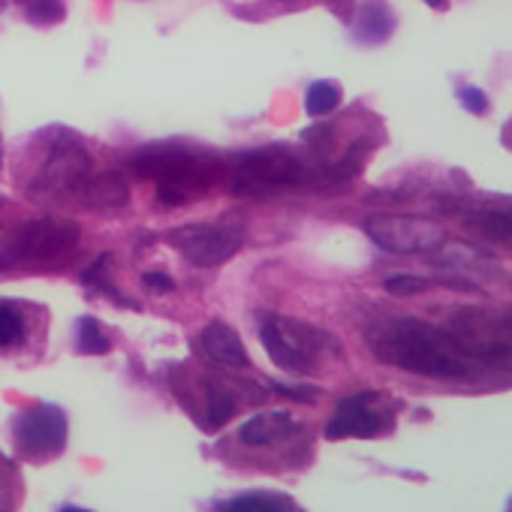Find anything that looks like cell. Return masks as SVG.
<instances>
[{
  "label": "cell",
  "mask_w": 512,
  "mask_h": 512,
  "mask_svg": "<svg viewBox=\"0 0 512 512\" xmlns=\"http://www.w3.org/2000/svg\"><path fill=\"white\" fill-rule=\"evenodd\" d=\"M368 344L380 362L419 374V377L473 380V374L479 371L473 362L464 359V353L455 347L446 329H437L416 317H401V320L374 326L368 335Z\"/></svg>",
  "instance_id": "6da1fadb"
},
{
  "label": "cell",
  "mask_w": 512,
  "mask_h": 512,
  "mask_svg": "<svg viewBox=\"0 0 512 512\" xmlns=\"http://www.w3.org/2000/svg\"><path fill=\"white\" fill-rule=\"evenodd\" d=\"M133 169L142 178L157 181V199L163 205H184L202 199L217 181V166L190 154L181 145L145 148L133 157Z\"/></svg>",
  "instance_id": "7a4b0ae2"
},
{
  "label": "cell",
  "mask_w": 512,
  "mask_h": 512,
  "mask_svg": "<svg viewBox=\"0 0 512 512\" xmlns=\"http://www.w3.org/2000/svg\"><path fill=\"white\" fill-rule=\"evenodd\" d=\"M82 229L64 217L22 223L0 241V272H40L61 266L79 247Z\"/></svg>",
  "instance_id": "3957f363"
},
{
  "label": "cell",
  "mask_w": 512,
  "mask_h": 512,
  "mask_svg": "<svg viewBox=\"0 0 512 512\" xmlns=\"http://www.w3.org/2000/svg\"><path fill=\"white\" fill-rule=\"evenodd\" d=\"M314 184H323V172L311 169L287 145L247 151L244 157H238L232 172V190L238 196H253V199L275 196L293 187H314Z\"/></svg>",
  "instance_id": "277c9868"
},
{
  "label": "cell",
  "mask_w": 512,
  "mask_h": 512,
  "mask_svg": "<svg viewBox=\"0 0 512 512\" xmlns=\"http://www.w3.org/2000/svg\"><path fill=\"white\" fill-rule=\"evenodd\" d=\"M446 332L467 362L476 368L512 371V308H467L458 311Z\"/></svg>",
  "instance_id": "5b68a950"
},
{
  "label": "cell",
  "mask_w": 512,
  "mask_h": 512,
  "mask_svg": "<svg viewBox=\"0 0 512 512\" xmlns=\"http://www.w3.org/2000/svg\"><path fill=\"white\" fill-rule=\"evenodd\" d=\"M260 341L269 359L287 374H314L323 353H341V344L329 332L278 314L260 317Z\"/></svg>",
  "instance_id": "8992f818"
},
{
  "label": "cell",
  "mask_w": 512,
  "mask_h": 512,
  "mask_svg": "<svg viewBox=\"0 0 512 512\" xmlns=\"http://www.w3.org/2000/svg\"><path fill=\"white\" fill-rule=\"evenodd\" d=\"M368 238L392 253H431L446 241V232L431 217L416 214H371L365 220Z\"/></svg>",
  "instance_id": "52a82bcc"
},
{
  "label": "cell",
  "mask_w": 512,
  "mask_h": 512,
  "mask_svg": "<svg viewBox=\"0 0 512 512\" xmlns=\"http://www.w3.org/2000/svg\"><path fill=\"white\" fill-rule=\"evenodd\" d=\"M88 175H91V154L82 148V142L70 136H58L46 163L31 181V196L52 199L61 193H79Z\"/></svg>",
  "instance_id": "ba28073f"
},
{
  "label": "cell",
  "mask_w": 512,
  "mask_h": 512,
  "mask_svg": "<svg viewBox=\"0 0 512 512\" xmlns=\"http://www.w3.org/2000/svg\"><path fill=\"white\" fill-rule=\"evenodd\" d=\"M166 241L184 256V260L196 269H214L223 266L226 260L238 253L241 235L226 226H211V223H190L166 232Z\"/></svg>",
  "instance_id": "9c48e42d"
},
{
  "label": "cell",
  "mask_w": 512,
  "mask_h": 512,
  "mask_svg": "<svg viewBox=\"0 0 512 512\" xmlns=\"http://www.w3.org/2000/svg\"><path fill=\"white\" fill-rule=\"evenodd\" d=\"M67 431H70L67 413L58 404H40L19 416L13 437H16L19 455H25L31 461H46V458L64 452Z\"/></svg>",
  "instance_id": "30bf717a"
},
{
  "label": "cell",
  "mask_w": 512,
  "mask_h": 512,
  "mask_svg": "<svg viewBox=\"0 0 512 512\" xmlns=\"http://www.w3.org/2000/svg\"><path fill=\"white\" fill-rule=\"evenodd\" d=\"M377 401H380L377 392H359V395L344 398L326 425V437L344 440V437H377V434H383L392 425V413L380 410Z\"/></svg>",
  "instance_id": "8fae6325"
},
{
  "label": "cell",
  "mask_w": 512,
  "mask_h": 512,
  "mask_svg": "<svg viewBox=\"0 0 512 512\" xmlns=\"http://www.w3.org/2000/svg\"><path fill=\"white\" fill-rule=\"evenodd\" d=\"M199 350L223 368H247L250 365V356H247L241 335L229 323H220V320H214L202 329Z\"/></svg>",
  "instance_id": "7c38bea8"
},
{
  "label": "cell",
  "mask_w": 512,
  "mask_h": 512,
  "mask_svg": "<svg viewBox=\"0 0 512 512\" xmlns=\"http://www.w3.org/2000/svg\"><path fill=\"white\" fill-rule=\"evenodd\" d=\"M296 431H299V422L287 410H266V413H256L253 419H247L241 425L238 437L250 449H263V446H275V443L293 437Z\"/></svg>",
  "instance_id": "4fadbf2b"
},
{
  "label": "cell",
  "mask_w": 512,
  "mask_h": 512,
  "mask_svg": "<svg viewBox=\"0 0 512 512\" xmlns=\"http://www.w3.org/2000/svg\"><path fill=\"white\" fill-rule=\"evenodd\" d=\"M79 193L91 208H121L130 199V190H127V181L121 172H103L100 178L88 175L85 184L79 187Z\"/></svg>",
  "instance_id": "5bb4252c"
},
{
  "label": "cell",
  "mask_w": 512,
  "mask_h": 512,
  "mask_svg": "<svg viewBox=\"0 0 512 512\" xmlns=\"http://www.w3.org/2000/svg\"><path fill=\"white\" fill-rule=\"evenodd\" d=\"M464 226L488 241L512 244V208H473Z\"/></svg>",
  "instance_id": "9a60e30c"
},
{
  "label": "cell",
  "mask_w": 512,
  "mask_h": 512,
  "mask_svg": "<svg viewBox=\"0 0 512 512\" xmlns=\"http://www.w3.org/2000/svg\"><path fill=\"white\" fill-rule=\"evenodd\" d=\"M217 509H229V512H290V509H296V500L281 494V491H247V494H238L232 500L217 503Z\"/></svg>",
  "instance_id": "2e32d148"
},
{
  "label": "cell",
  "mask_w": 512,
  "mask_h": 512,
  "mask_svg": "<svg viewBox=\"0 0 512 512\" xmlns=\"http://www.w3.org/2000/svg\"><path fill=\"white\" fill-rule=\"evenodd\" d=\"M395 28V19L389 13V7L383 0H371L359 10V19H356V37L362 43H383Z\"/></svg>",
  "instance_id": "e0dca14e"
},
{
  "label": "cell",
  "mask_w": 512,
  "mask_h": 512,
  "mask_svg": "<svg viewBox=\"0 0 512 512\" xmlns=\"http://www.w3.org/2000/svg\"><path fill=\"white\" fill-rule=\"evenodd\" d=\"M235 413V395L217 383V380H208L205 383V410H202V428L205 431H217L223 428Z\"/></svg>",
  "instance_id": "ac0fdd59"
},
{
  "label": "cell",
  "mask_w": 512,
  "mask_h": 512,
  "mask_svg": "<svg viewBox=\"0 0 512 512\" xmlns=\"http://www.w3.org/2000/svg\"><path fill=\"white\" fill-rule=\"evenodd\" d=\"M109 263H112V253H100L97 260L82 272V284L88 287V290H97V293H103V296H109L112 302H118L121 308H136L130 299H124L115 287H112V281L106 278V269H109Z\"/></svg>",
  "instance_id": "d6986e66"
},
{
  "label": "cell",
  "mask_w": 512,
  "mask_h": 512,
  "mask_svg": "<svg viewBox=\"0 0 512 512\" xmlns=\"http://www.w3.org/2000/svg\"><path fill=\"white\" fill-rule=\"evenodd\" d=\"M338 103H341V88H338L335 82H329V79L314 82V85L308 88V94H305V112H308L311 118H323V115L335 112Z\"/></svg>",
  "instance_id": "ffe728a7"
},
{
  "label": "cell",
  "mask_w": 512,
  "mask_h": 512,
  "mask_svg": "<svg viewBox=\"0 0 512 512\" xmlns=\"http://www.w3.org/2000/svg\"><path fill=\"white\" fill-rule=\"evenodd\" d=\"M76 347H79V353H85V356H103V353H109V338L103 335V326H100V320H94V317H79L76 320Z\"/></svg>",
  "instance_id": "44dd1931"
},
{
  "label": "cell",
  "mask_w": 512,
  "mask_h": 512,
  "mask_svg": "<svg viewBox=\"0 0 512 512\" xmlns=\"http://www.w3.org/2000/svg\"><path fill=\"white\" fill-rule=\"evenodd\" d=\"M365 151L368 145L365 142H356L335 166L323 169V184H341V181H350L359 169H362V160H365Z\"/></svg>",
  "instance_id": "7402d4cb"
},
{
  "label": "cell",
  "mask_w": 512,
  "mask_h": 512,
  "mask_svg": "<svg viewBox=\"0 0 512 512\" xmlns=\"http://www.w3.org/2000/svg\"><path fill=\"white\" fill-rule=\"evenodd\" d=\"M22 341H25V320H22V314L10 302H0V350H13Z\"/></svg>",
  "instance_id": "603a6c76"
},
{
  "label": "cell",
  "mask_w": 512,
  "mask_h": 512,
  "mask_svg": "<svg viewBox=\"0 0 512 512\" xmlns=\"http://www.w3.org/2000/svg\"><path fill=\"white\" fill-rule=\"evenodd\" d=\"M431 284L425 278H416V275H389L383 281V290L392 293V296H416V293H425Z\"/></svg>",
  "instance_id": "cb8c5ba5"
},
{
  "label": "cell",
  "mask_w": 512,
  "mask_h": 512,
  "mask_svg": "<svg viewBox=\"0 0 512 512\" xmlns=\"http://www.w3.org/2000/svg\"><path fill=\"white\" fill-rule=\"evenodd\" d=\"M28 19L40 22V25H52L64 19V7L61 0H28Z\"/></svg>",
  "instance_id": "d4e9b609"
},
{
  "label": "cell",
  "mask_w": 512,
  "mask_h": 512,
  "mask_svg": "<svg viewBox=\"0 0 512 512\" xmlns=\"http://www.w3.org/2000/svg\"><path fill=\"white\" fill-rule=\"evenodd\" d=\"M19 494V473L10 461H0V506H10L7 497Z\"/></svg>",
  "instance_id": "484cf974"
},
{
  "label": "cell",
  "mask_w": 512,
  "mask_h": 512,
  "mask_svg": "<svg viewBox=\"0 0 512 512\" xmlns=\"http://www.w3.org/2000/svg\"><path fill=\"white\" fill-rule=\"evenodd\" d=\"M458 100L467 112H476V115H485L488 112V97L479 91V88H461L458 91Z\"/></svg>",
  "instance_id": "4316f807"
},
{
  "label": "cell",
  "mask_w": 512,
  "mask_h": 512,
  "mask_svg": "<svg viewBox=\"0 0 512 512\" xmlns=\"http://www.w3.org/2000/svg\"><path fill=\"white\" fill-rule=\"evenodd\" d=\"M275 389H278L281 395H287V398L302 401V404H314V401H317V395H320V389H317V386H284V383H278Z\"/></svg>",
  "instance_id": "83f0119b"
},
{
  "label": "cell",
  "mask_w": 512,
  "mask_h": 512,
  "mask_svg": "<svg viewBox=\"0 0 512 512\" xmlns=\"http://www.w3.org/2000/svg\"><path fill=\"white\" fill-rule=\"evenodd\" d=\"M142 284L154 293H172L175 290V281L169 275H160V272H145L142 275Z\"/></svg>",
  "instance_id": "f1b7e54d"
},
{
  "label": "cell",
  "mask_w": 512,
  "mask_h": 512,
  "mask_svg": "<svg viewBox=\"0 0 512 512\" xmlns=\"http://www.w3.org/2000/svg\"><path fill=\"white\" fill-rule=\"evenodd\" d=\"M431 10H446V0H425Z\"/></svg>",
  "instance_id": "f546056e"
},
{
  "label": "cell",
  "mask_w": 512,
  "mask_h": 512,
  "mask_svg": "<svg viewBox=\"0 0 512 512\" xmlns=\"http://www.w3.org/2000/svg\"><path fill=\"white\" fill-rule=\"evenodd\" d=\"M0 160H4V148H0Z\"/></svg>",
  "instance_id": "4dcf8cb0"
}]
</instances>
